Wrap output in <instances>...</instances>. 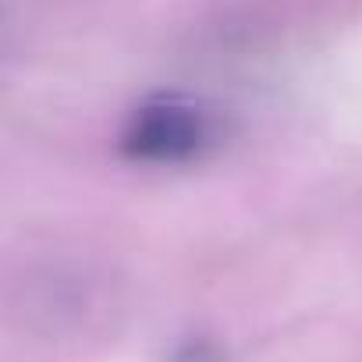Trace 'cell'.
Segmentation results:
<instances>
[{"label": "cell", "instance_id": "6da1fadb", "mask_svg": "<svg viewBox=\"0 0 362 362\" xmlns=\"http://www.w3.org/2000/svg\"><path fill=\"white\" fill-rule=\"evenodd\" d=\"M203 142V117L196 107L181 100H156L142 107L128 132H124V149L139 160H181L192 156Z\"/></svg>", "mask_w": 362, "mask_h": 362}]
</instances>
